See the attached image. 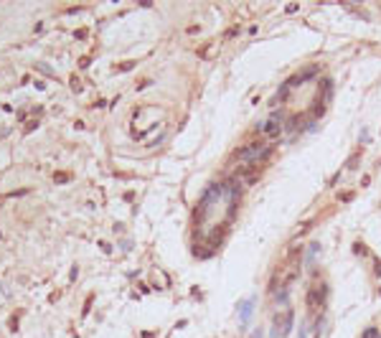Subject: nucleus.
<instances>
[{
	"mask_svg": "<svg viewBox=\"0 0 381 338\" xmlns=\"http://www.w3.org/2000/svg\"><path fill=\"white\" fill-rule=\"evenodd\" d=\"M272 153V142H264V140H257V142H249V145H244V148L237 153L239 158V163H249V165H257L260 160H264L267 155Z\"/></svg>",
	"mask_w": 381,
	"mask_h": 338,
	"instance_id": "1",
	"label": "nucleus"
},
{
	"mask_svg": "<svg viewBox=\"0 0 381 338\" xmlns=\"http://www.w3.org/2000/svg\"><path fill=\"white\" fill-rule=\"evenodd\" d=\"M293 320H295V313L293 308H282L275 315V325H272V338H285L290 331H293Z\"/></svg>",
	"mask_w": 381,
	"mask_h": 338,
	"instance_id": "2",
	"label": "nucleus"
},
{
	"mask_svg": "<svg viewBox=\"0 0 381 338\" xmlns=\"http://www.w3.org/2000/svg\"><path fill=\"white\" fill-rule=\"evenodd\" d=\"M308 313H310V318H318V315L323 313V287H310L308 292Z\"/></svg>",
	"mask_w": 381,
	"mask_h": 338,
	"instance_id": "3",
	"label": "nucleus"
},
{
	"mask_svg": "<svg viewBox=\"0 0 381 338\" xmlns=\"http://www.w3.org/2000/svg\"><path fill=\"white\" fill-rule=\"evenodd\" d=\"M300 338H320V323H318L315 318L302 320V325H300Z\"/></svg>",
	"mask_w": 381,
	"mask_h": 338,
	"instance_id": "4",
	"label": "nucleus"
},
{
	"mask_svg": "<svg viewBox=\"0 0 381 338\" xmlns=\"http://www.w3.org/2000/svg\"><path fill=\"white\" fill-rule=\"evenodd\" d=\"M282 130V122H279L277 117H272V120H267L264 125H260V132H264V135H270V138H275V135Z\"/></svg>",
	"mask_w": 381,
	"mask_h": 338,
	"instance_id": "5",
	"label": "nucleus"
},
{
	"mask_svg": "<svg viewBox=\"0 0 381 338\" xmlns=\"http://www.w3.org/2000/svg\"><path fill=\"white\" fill-rule=\"evenodd\" d=\"M252 310H254V302H252V300H244V302H242V323H249Z\"/></svg>",
	"mask_w": 381,
	"mask_h": 338,
	"instance_id": "6",
	"label": "nucleus"
},
{
	"mask_svg": "<svg viewBox=\"0 0 381 338\" xmlns=\"http://www.w3.org/2000/svg\"><path fill=\"white\" fill-rule=\"evenodd\" d=\"M364 338H379V331H376V328H368V331L364 333Z\"/></svg>",
	"mask_w": 381,
	"mask_h": 338,
	"instance_id": "7",
	"label": "nucleus"
}]
</instances>
